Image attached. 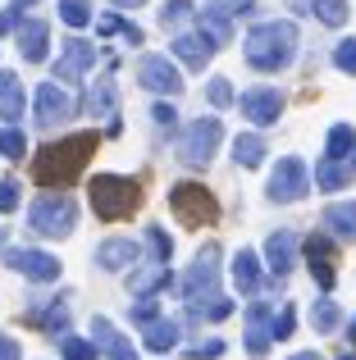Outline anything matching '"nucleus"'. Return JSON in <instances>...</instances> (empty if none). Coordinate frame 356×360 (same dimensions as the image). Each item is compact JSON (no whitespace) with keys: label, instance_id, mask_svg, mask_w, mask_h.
Listing matches in <instances>:
<instances>
[{"label":"nucleus","instance_id":"obj_26","mask_svg":"<svg viewBox=\"0 0 356 360\" xmlns=\"http://www.w3.org/2000/svg\"><path fill=\"white\" fill-rule=\"evenodd\" d=\"M87 60H91V51H87L82 41H73V46H69V55H64V64H60V73H64V78H78Z\"/></svg>","mask_w":356,"mask_h":360},{"label":"nucleus","instance_id":"obj_28","mask_svg":"<svg viewBox=\"0 0 356 360\" xmlns=\"http://www.w3.org/2000/svg\"><path fill=\"white\" fill-rule=\"evenodd\" d=\"M0 110H5L9 119L18 115V82L14 78H0Z\"/></svg>","mask_w":356,"mask_h":360},{"label":"nucleus","instance_id":"obj_10","mask_svg":"<svg viewBox=\"0 0 356 360\" xmlns=\"http://www.w3.org/2000/svg\"><path fill=\"white\" fill-rule=\"evenodd\" d=\"M306 260H311V274L320 288H333V242L329 238H311L306 242Z\"/></svg>","mask_w":356,"mask_h":360},{"label":"nucleus","instance_id":"obj_11","mask_svg":"<svg viewBox=\"0 0 356 360\" xmlns=\"http://www.w3.org/2000/svg\"><path fill=\"white\" fill-rule=\"evenodd\" d=\"M247 352L251 356L269 352V306H251L247 310Z\"/></svg>","mask_w":356,"mask_h":360},{"label":"nucleus","instance_id":"obj_22","mask_svg":"<svg viewBox=\"0 0 356 360\" xmlns=\"http://www.w3.org/2000/svg\"><path fill=\"white\" fill-rule=\"evenodd\" d=\"M352 150H356V132L348 128V123H338V128L329 132V160L343 165V155H352Z\"/></svg>","mask_w":356,"mask_h":360},{"label":"nucleus","instance_id":"obj_29","mask_svg":"<svg viewBox=\"0 0 356 360\" xmlns=\"http://www.w3.org/2000/svg\"><path fill=\"white\" fill-rule=\"evenodd\" d=\"M64 356L69 360H96V347L82 342V338H64Z\"/></svg>","mask_w":356,"mask_h":360},{"label":"nucleus","instance_id":"obj_38","mask_svg":"<svg viewBox=\"0 0 356 360\" xmlns=\"http://www.w3.org/2000/svg\"><path fill=\"white\" fill-rule=\"evenodd\" d=\"M151 251L160 255V260H165V255H170V238H165L160 229H151Z\"/></svg>","mask_w":356,"mask_h":360},{"label":"nucleus","instance_id":"obj_33","mask_svg":"<svg viewBox=\"0 0 356 360\" xmlns=\"http://www.w3.org/2000/svg\"><path fill=\"white\" fill-rule=\"evenodd\" d=\"M110 101H115V87H110V82H101L96 96H91V110H110Z\"/></svg>","mask_w":356,"mask_h":360},{"label":"nucleus","instance_id":"obj_1","mask_svg":"<svg viewBox=\"0 0 356 360\" xmlns=\"http://www.w3.org/2000/svg\"><path fill=\"white\" fill-rule=\"evenodd\" d=\"M91 150H96V137H91V132H78V137H64V141H55V146H46L42 155H37V183H73Z\"/></svg>","mask_w":356,"mask_h":360},{"label":"nucleus","instance_id":"obj_32","mask_svg":"<svg viewBox=\"0 0 356 360\" xmlns=\"http://www.w3.org/2000/svg\"><path fill=\"white\" fill-rule=\"evenodd\" d=\"M210 101H215V105H233V87L215 78V82H210Z\"/></svg>","mask_w":356,"mask_h":360},{"label":"nucleus","instance_id":"obj_31","mask_svg":"<svg viewBox=\"0 0 356 360\" xmlns=\"http://www.w3.org/2000/svg\"><path fill=\"white\" fill-rule=\"evenodd\" d=\"M160 283H170V278H165V269H146V274H137L133 288H137V292H155Z\"/></svg>","mask_w":356,"mask_h":360},{"label":"nucleus","instance_id":"obj_37","mask_svg":"<svg viewBox=\"0 0 356 360\" xmlns=\"http://www.w3.org/2000/svg\"><path fill=\"white\" fill-rule=\"evenodd\" d=\"M293 319L297 315H293V306H288L284 315H279V324H274V338H288V333H293Z\"/></svg>","mask_w":356,"mask_h":360},{"label":"nucleus","instance_id":"obj_19","mask_svg":"<svg viewBox=\"0 0 356 360\" xmlns=\"http://www.w3.org/2000/svg\"><path fill=\"white\" fill-rule=\"evenodd\" d=\"M233 160H238V165H260V160H265V141H260V137H251V132H247V137H238V146H233Z\"/></svg>","mask_w":356,"mask_h":360},{"label":"nucleus","instance_id":"obj_21","mask_svg":"<svg viewBox=\"0 0 356 360\" xmlns=\"http://www.w3.org/2000/svg\"><path fill=\"white\" fill-rule=\"evenodd\" d=\"M174 51H178V55H183V60H187V64H192V69H201V64H205V60H210V41H201V37H183V41H178V46H174Z\"/></svg>","mask_w":356,"mask_h":360},{"label":"nucleus","instance_id":"obj_36","mask_svg":"<svg viewBox=\"0 0 356 360\" xmlns=\"http://www.w3.org/2000/svg\"><path fill=\"white\" fill-rule=\"evenodd\" d=\"M0 150H5V155H18V150H23V137H18V132H5V137H0Z\"/></svg>","mask_w":356,"mask_h":360},{"label":"nucleus","instance_id":"obj_30","mask_svg":"<svg viewBox=\"0 0 356 360\" xmlns=\"http://www.w3.org/2000/svg\"><path fill=\"white\" fill-rule=\"evenodd\" d=\"M333 60H338L343 73H352V78H356V41H343L338 51H333Z\"/></svg>","mask_w":356,"mask_h":360},{"label":"nucleus","instance_id":"obj_45","mask_svg":"<svg viewBox=\"0 0 356 360\" xmlns=\"http://www.w3.org/2000/svg\"><path fill=\"white\" fill-rule=\"evenodd\" d=\"M128 5H142V0H128Z\"/></svg>","mask_w":356,"mask_h":360},{"label":"nucleus","instance_id":"obj_17","mask_svg":"<svg viewBox=\"0 0 356 360\" xmlns=\"http://www.w3.org/2000/svg\"><path fill=\"white\" fill-rule=\"evenodd\" d=\"M233 278H238V292H256L260 288V264L251 251H238V260H233Z\"/></svg>","mask_w":356,"mask_h":360},{"label":"nucleus","instance_id":"obj_44","mask_svg":"<svg viewBox=\"0 0 356 360\" xmlns=\"http://www.w3.org/2000/svg\"><path fill=\"white\" fill-rule=\"evenodd\" d=\"M338 360H356V356H338Z\"/></svg>","mask_w":356,"mask_h":360},{"label":"nucleus","instance_id":"obj_13","mask_svg":"<svg viewBox=\"0 0 356 360\" xmlns=\"http://www.w3.org/2000/svg\"><path fill=\"white\" fill-rule=\"evenodd\" d=\"M91 338L106 347V356H110V360H137V356H133V347H128L124 338H119L115 328L106 324V319H96V324H91Z\"/></svg>","mask_w":356,"mask_h":360},{"label":"nucleus","instance_id":"obj_12","mask_svg":"<svg viewBox=\"0 0 356 360\" xmlns=\"http://www.w3.org/2000/svg\"><path fill=\"white\" fill-rule=\"evenodd\" d=\"M265 255H269V269L284 278L288 269H293V255H297V238L293 233H274V238L265 242Z\"/></svg>","mask_w":356,"mask_h":360},{"label":"nucleus","instance_id":"obj_2","mask_svg":"<svg viewBox=\"0 0 356 360\" xmlns=\"http://www.w3.org/2000/svg\"><path fill=\"white\" fill-rule=\"evenodd\" d=\"M293 51H297V27L293 23H265L247 41V60L256 69H284L293 60Z\"/></svg>","mask_w":356,"mask_h":360},{"label":"nucleus","instance_id":"obj_35","mask_svg":"<svg viewBox=\"0 0 356 360\" xmlns=\"http://www.w3.org/2000/svg\"><path fill=\"white\" fill-rule=\"evenodd\" d=\"M196 360H215V356H224V342H220V338H215V342H205V347H196V352H192Z\"/></svg>","mask_w":356,"mask_h":360},{"label":"nucleus","instance_id":"obj_4","mask_svg":"<svg viewBox=\"0 0 356 360\" xmlns=\"http://www.w3.org/2000/svg\"><path fill=\"white\" fill-rule=\"evenodd\" d=\"M170 205H174V214L187 224V229H201V224H215V219H220L215 196L205 192V187H196V183H178L174 196H170Z\"/></svg>","mask_w":356,"mask_h":360},{"label":"nucleus","instance_id":"obj_25","mask_svg":"<svg viewBox=\"0 0 356 360\" xmlns=\"http://www.w3.org/2000/svg\"><path fill=\"white\" fill-rule=\"evenodd\" d=\"M311 9L320 14V23H329V27L348 23V5H343V0H311Z\"/></svg>","mask_w":356,"mask_h":360},{"label":"nucleus","instance_id":"obj_41","mask_svg":"<svg viewBox=\"0 0 356 360\" xmlns=\"http://www.w3.org/2000/svg\"><path fill=\"white\" fill-rule=\"evenodd\" d=\"M220 5H238V9H247V5H251V0H220Z\"/></svg>","mask_w":356,"mask_h":360},{"label":"nucleus","instance_id":"obj_20","mask_svg":"<svg viewBox=\"0 0 356 360\" xmlns=\"http://www.w3.org/2000/svg\"><path fill=\"white\" fill-rule=\"evenodd\" d=\"M96 260L106 264V269H119V264L133 260V242H124V238H119V242H106V246L96 251Z\"/></svg>","mask_w":356,"mask_h":360},{"label":"nucleus","instance_id":"obj_40","mask_svg":"<svg viewBox=\"0 0 356 360\" xmlns=\"http://www.w3.org/2000/svg\"><path fill=\"white\" fill-rule=\"evenodd\" d=\"M0 360H18V347L9 338H0Z\"/></svg>","mask_w":356,"mask_h":360},{"label":"nucleus","instance_id":"obj_9","mask_svg":"<svg viewBox=\"0 0 356 360\" xmlns=\"http://www.w3.org/2000/svg\"><path fill=\"white\" fill-rule=\"evenodd\" d=\"M242 110H247V119L251 123H274L279 119V110H284V96H279V91H247V96H242Z\"/></svg>","mask_w":356,"mask_h":360},{"label":"nucleus","instance_id":"obj_23","mask_svg":"<svg viewBox=\"0 0 356 360\" xmlns=\"http://www.w3.org/2000/svg\"><path fill=\"white\" fill-rule=\"evenodd\" d=\"M174 342H178V328L174 324H160V319L146 324V347H151V352H170Z\"/></svg>","mask_w":356,"mask_h":360},{"label":"nucleus","instance_id":"obj_7","mask_svg":"<svg viewBox=\"0 0 356 360\" xmlns=\"http://www.w3.org/2000/svg\"><path fill=\"white\" fill-rule=\"evenodd\" d=\"M306 187H311V178H306L302 160H279L274 178H269V201H297V196H306Z\"/></svg>","mask_w":356,"mask_h":360},{"label":"nucleus","instance_id":"obj_8","mask_svg":"<svg viewBox=\"0 0 356 360\" xmlns=\"http://www.w3.org/2000/svg\"><path fill=\"white\" fill-rule=\"evenodd\" d=\"M215 260H220V255H215V246H205V251L196 255V264L187 269V278H183V292H187V297H205V292L215 288Z\"/></svg>","mask_w":356,"mask_h":360},{"label":"nucleus","instance_id":"obj_43","mask_svg":"<svg viewBox=\"0 0 356 360\" xmlns=\"http://www.w3.org/2000/svg\"><path fill=\"white\" fill-rule=\"evenodd\" d=\"M293 360H320V356H315V352H302V356H293Z\"/></svg>","mask_w":356,"mask_h":360},{"label":"nucleus","instance_id":"obj_39","mask_svg":"<svg viewBox=\"0 0 356 360\" xmlns=\"http://www.w3.org/2000/svg\"><path fill=\"white\" fill-rule=\"evenodd\" d=\"M14 201H18V187H14V183H5V187H0V210H9Z\"/></svg>","mask_w":356,"mask_h":360},{"label":"nucleus","instance_id":"obj_6","mask_svg":"<svg viewBox=\"0 0 356 360\" xmlns=\"http://www.w3.org/2000/svg\"><path fill=\"white\" fill-rule=\"evenodd\" d=\"M215 146H220V123H215V119H201V123H192V128H187L178 155H183V165H205V160L215 155Z\"/></svg>","mask_w":356,"mask_h":360},{"label":"nucleus","instance_id":"obj_15","mask_svg":"<svg viewBox=\"0 0 356 360\" xmlns=\"http://www.w3.org/2000/svg\"><path fill=\"white\" fill-rule=\"evenodd\" d=\"M9 264L27 269L32 278H55V274H60V264H55L51 255H37V251H14V255H9Z\"/></svg>","mask_w":356,"mask_h":360},{"label":"nucleus","instance_id":"obj_27","mask_svg":"<svg viewBox=\"0 0 356 360\" xmlns=\"http://www.w3.org/2000/svg\"><path fill=\"white\" fill-rule=\"evenodd\" d=\"M311 319H315V328H320V333H333V328H338V306H333V301H320V306L311 310Z\"/></svg>","mask_w":356,"mask_h":360},{"label":"nucleus","instance_id":"obj_18","mask_svg":"<svg viewBox=\"0 0 356 360\" xmlns=\"http://www.w3.org/2000/svg\"><path fill=\"white\" fill-rule=\"evenodd\" d=\"M329 229L338 233V238H348V242H356V201H348V205H329Z\"/></svg>","mask_w":356,"mask_h":360},{"label":"nucleus","instance_id":"obj_3","mask_svg":"<svg viewBox=\"0 0 356 360\" xmlns=\"http://www.w3.org/2000/svg\"><path fill=\"white\" fill-rule=\"evenodd\" d=\"M142 201V187L128 183V178H115V174H101L91 178V210L101 219H128Z\"/></svg>","mask_w":356,"mask_h":360},{"label":"nucleus","instance_id":"obj_34","mask_svg":"<svg viewBox=\"0 0 356 360\" xmlns=\"http://www.w3.org/2000/svg\"><path fill=\"white\" fill-rule=\"evenodd\" d=\"M64 18H69V23H87V5H82V0H69V5H64Z\"/></svg>","mask_w":356,"mask_h":360},{"label":"nucleus","instance_id":"obj_16","mask_svg":"<svg viewBox=\"0 0 356 360\" xmlns=\"http://www.w3.org/2000/svg\"><path fill=\"white\" fill-rule=\"evenodd\" d=\"M142 82H146L151 91H178V73H174L165 60H146V64H142Z\"/></svg>","mask_w":356,"mask_h":360},{"label":"nucleus","instance_id":"obj_14","mask_svg":"<svg viewBox=\"0 0 356 360\" xmlns=\"http://www.w3.org/2000/svg\"><path fill=\"white\" fill-rule=\"evenodd\" d=\"M69 115H73L69 96H64V91H55V87H42V105H37V119H42V123H60V119H69Z\"/></svg>","mask_w":356,"mask_h":360},{"label":"nucleus","instance_id":"obj_42","mask_svg":"<svg viewBox=\"0 0 356 360\" xmlns=\"http://www.w3.org/2000/svg\"><path fill=\"white\" fill-rule=\"evenodd\" d=\"M348 342L356 347V319H352V328H348Z\"/></svg>","mask_w":356,"mask_h":360},{"label":"nucleus","instance_id":"obj_5","mask_svg":"<svg viewBox=\"0 0 356 360\" xmlns=\"http://www.w3.org/2000/svg\"><path fill=\"white\" fill-rule=\"evenodd\" d=\"M73 201H64V196H42V201L32 205V224L42 233H51V238H64V233L73 229Z\"/></svg>","mask_w":356,"mask_h":360},{"label":"nucleus","instance_id":"obj_24","mask_svg":"<svg viewBox=\"0 0 356 360\" xmlns=\"http://www.w3.org/2000/svg\"><path fill=\"white\" fill-rule=\"evenodd\" d=\"M315 183H320L324 192H338V187L348 183V169H343L338 160H324V165H320V174H315Z\"/></svg>","mask_w":356,"mask_h":360}]
</instances>
